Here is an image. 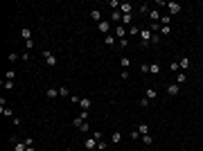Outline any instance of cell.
Instances as JSON below:
<instances>
[{"mask_svg": "<svg viewBox=\"0 0 203 151\" xmlns=\"http://www.w3.org/2000/svg\"><path fill=\"white\" fill-rule=\"evenodd\" d=\"M151 38H154V34H151V30H149V27L140 30V45H142V48H147V45L151 43Z\"/></svg>", "mask_w": 203, "mask_h": 151, "instance_id": "1", "label": "cell"}, {"mask_svg": "<svg viewBox=\"0 0 203 151\" xmlns=\"http://www.w3.org/2000/svg\"><path fill=\"white\" fill-rule=\"evenodd\" d=\"M86 120H88V111H81L77 117L72 120V126H74V129H81V126L86 124Z\"/></svg>", "mask_w": 203, "mask_h": 151, "instance_id": "2", "label": "cell"}, {"mask_svg": "<svg viewBox=\"0 0 203 151\" xmlns=\"http://www.w3.org/2000/svg\"><path fill=\"white\" fill-rule=\"evenodd\" d=\"M43 61L48 63L50 68H54L56 63H59V61H56V54H54V52H50V50H43Z\"/></svg>", "mask_w": 203, "mask_h": 151, "instance_id": "3", "label": "cell"}, {"mask_svg": "<svg viewBox=\"0 0 203 151\" xmlns=\"http://www.w3.org/2000/svg\"><path fill=\"white\" fill-rule=\"evenodd\" d=\"M181 5H178V2H174V0H169V2H167V11H169V16L172 14H181Z\"/></svg>", "mask_w": 203, "mask_h": 151, "instance_id": "4", "label": "cell"}, {"mask_svg": "<svg viewBox=\"0 0 203 151\" xmlns=\"http://www.w3.org/2000/svg\"><path fill=\"white\" fill-rule=\"evenodd\" d=\"M97 30H100L104 36H106V34H111V23L108 20H102V23H97Z\"/></svg>", "mask_w": 203, "mask_h": 151, "instance_id": "5", "label": "cell"}, {"mask_svg": "<svg viewBox=\"0 0 203 151\" xmlns=\"http://www.w3.org/2000/svg\"><path fill=\"white\" fill-rule=\"evenodd\" d=\"M178 92H181V86H178V84H169V86H167V95H169V97H176Z\"/></svg>", "mask_w": 203, "mask_h": 151, "instance_id": "6", "label": "cell"}, {"mask_svg": "<svg viewBox=\"0 0 203 151\" xmlns=\"http://www.w3.org/2000/svg\"><path fill=\"white\" fill-rule=\"evenodd\" d=\"M131 11H133L131 2H122V5H120V14H122V16H129Z\"/></svg>", "mask_w": 203, "mask_h": 151, "instance_id": "7", "label": "cell"}, {"mask_svg": "<svg viewBox=\"0 0 203 151\" xmlns=\"http://www.w3.org/2000/svg\"><path fill=\"white\" fill-rule=\"evenodd\" d=\"M160 18H162V16H160L158 9H151V11H149V20H151V23H158V25H160Z\"/></svg>", "mask_w": 203, "mask_h": 151, "instance_id": "8", "label": "cell"}, {"mask_svg": "<svg viewBox=\"0 0 203 151\" xmlns=\"http://www.w3.org/2000/svg\"><path fill=\"white\" fill-rule=\"evenodd\" d=\"M84 147L86 149H88V151H92V149H97V140H95V138H86V142H84Z\"/></svg>", "mask_w": 203, "mask_h": 151, "instance_id": "9", "label": "cell"}, {"mask_svg": "<svg viewBox=\"0 0 203 151\" xmlns=\"http://www.w3.org/2000/svg\"><path fill=\"white\" fill-rule=\"evenodd\" d=\"M115 34H118V41L126 38V27L124 25H115Z\"/></svg>", "mask_w": 203, "mask_h": 151, "instance_id": "10", "label": "cell"}, {"mask_svg": "<svg viewBox=\"0 0 203 151\" xmlns=\"http://www.w3.org/2000/svg\"><path fill=\"white\" fill-rule=\"evenodd\" d=\"M79 106H81V111H88V108L92 106V102L88 99V97H81V102H79Z\"/></svg>", "mask_w": 203, "mask_h": 151, "instance_id": "11", "label": "cell"}, {"mask_svg": "<svg viewBox=\"0 0 203 151\" xmlns=\"http://www.w3.org/2000/svg\"><path fill=\"white\" fill-rule=\"evenodd\" d=\"M104 43H106L108 48H115V45H118V41L113 38V34H106V36H104Z\"/></svg>", "mask_w": 203, "mask_h": 151, "instance_id": "12", "label": "cell"}, {"mask_svg": "<svg viewBox=\"0 0 203 151\" xmlns=\"http://www.w3.org/2000/svg\"><path fill=\"white\" fill-rule=\"evenodd\" d=\"M178 66H181V70L185 72V70H187V68H190V66H192V61H190V59H187V56H183V59H181V61H178Z\"/></svg>", "mask_w": 203, "mask_h": 151, "instance_id": "13", "label": "cell"}, {"mask_svg": "<svg viewBox=\"0 0 203 151\" xmlns=\"http://www.w3.org/2000/svg\"><path fill=\"white\" fill-rule=\"evenodd\" d=\"M90 18L95 20V23H102V20H104V18H102V11H100V9H92V11H90Z\"/></svg>", "mask_w": 203, "mask_h": 151, "instance_id": "14", "label": "cell"}, {"mask_svg": "<svg viewBox=\"0 0 203 151\" xmlns=\"http://www.w3.org/2000/svg\"><path fill=\"white\" fill-rule=\"evenodd\" d=\"M45 97H48V99H54V97H59V88H48Z\"/></svg>", "mask_w": 203, "mask_h": 151, "instance_id": "15", "label": "cell"}, {"mask_svg": "<svg viewBox=\"0 0 203 151\" xmlns=\"http://www.w3.org/2000/svg\"><path fill=\"white\" fill-rule=\"evenodd\" d=\"M20 36L25 38V41H32V30L30 27H23V32H20Z\"/></svg>", "mask_w": 203, "mask_h": 151, "instance_id": "16", "label": "cell"}, {"mask_svg": "<svg viewBox=\"0 0 203 151\" xmlns=\"http://www.w3.org/2000/svg\"><path fill=\"white\" fill-rule=\"evenodd\" d=\"M120 63H122V70H129V66H131V59H129V56H122V59H120Z\"/></svg>", "mask_w": 203, "mask_h": 151, "instance_id": "17", "label": "cell"}, {"mask_svg": "<svg viewBox=\"0 0 203 151\" xmlns=\"http://www.w3.org/2000/svg\"><path fill=\"white\" fill-rule=\"evenodd\" d=\"M185 79H187V77H185V72H183V70H181V72H176V84H178V86H183V84H185Z\"/></svg>", "mask_w": 203, "mask_h": 151, "instance_id": "18", "label": "cell"}, {"mask_svg": "<svg viewBox=\"0 0 203 151\" xmlns=\"http://www.w3.org/2000/svg\"><path fill=\"white\" fill-rule=\"evenodd\" d=\"M14 151H27V144H25V140H23V142H20V140L16 142V144H14Z\"/></svg>", "mask_w": 203, "mask_h": 151, "instance_id": "19", "label": "cell"}, {"mask_svg": "<svg viewBox=\"0 0 203 151\" xmlns=\"http://www.w3.org/2000/svg\"><path fill=\"white\" fill-rule=\"evenodd\" d=\"M156 97H158V92H156L154 88H147V99L151 102V99H156Z\"/></svg>", "mask_w": 203, "mask_h": 151, "instance_id": "20", "label": "cell"}, {"mask_svg": "<svg viewBox=\"0 0 203 151\" xmlns=\"http://www.w3.org/2000/svg\"><path fill=\"white\" fill-rule=\"evenodd\" d=\"M149 72L151 74H160V66L158 63H151V66H149Z\"/></svg>", "mask_w": 203, "mask_h": 151, "instance_id": "21", "label": "cell"}, {"mask_svg": "<svg viewBox=\"0 0 203 151\" xmlns=\"http://www.w3.org/2000/svg\"><path fill=\"white\" fill-rule=\"evenodd\" d=\"M138 131H140V135H147V133H149V124H144V122H142V124L138 126Z\"/></svg>", "mask_w": 203, "mask_h": 151, "instance_id": "22", "label": "cell"}, {"mask_svg": "<svg viewBox=\"0 0 203 151\" xmlns=\"http://www.w3.org/2000/svg\"><path fill=\"white\" fill-rule=\"evenodd\" d=\"M160 25H172V16H169V14H165V16L160 18Z\"/></svg>", "mask_w": 203, "mask_h": 151, "instance_id": "23", "label": "cell"}, {"mask_svg": "<svg viewBox=\"0 0 203 151\" xmlns=\"http://www.w3.org/2000/svg\"><path fill=\"white\" fill-rule=\"evenodd\" d=\"M169 70H172V72H181V66H178V61H172V63H169Z\"/></svg>", "mask_w": 203, "mask_h": 151, "instance_id": "24", "label": "cell"}, {"mask_svg": "<svg viewBox=\"0 0 203 151\" xmlns=\"http://www.w3.org/2000/svg\"><path fill=\"white\" fill-rule=\"evenodd\" d=\"M160 32L165 34V36H169L172 34V25H160Z\"/></svg>", "mask_w": 203, "mask_h": 151, "instance_id": "25", "label": "cell"}, {"mask_svg": "<svg viewBox=\"0 0 203 151\" xmlns=\"http://www.w3.org/2000/svg\"><path fill=\"white\" fill-rule=\"evenodd\" d=\"M129 32H131V36H140V27H136V25H131Z\"/></svg>", "mask_w": 203, "mask_h": 151, "instance_id": "26", "label": "cell"}, {"mask_svg": "<svg viewBox=\"0 0 203 151\" xmlns=\"http://www.w3.org/2000/svg\"><path fill=\"white\" fill-rule=\"evenodd\" d=\"M59 95L61 97H68V95H70V90H68L66 86H59Z\"/></svg>", "mask_w": 203, "mask_h": 151, "instance_id": "27", "label": "cell"}, {"mask_svg": "<svg viewBox=\"0 0 203 151\" xmlns=\"http://www.w3.org/2000/svg\"><path fill=\"white\" fill-rule=\"evenodd\" d=\"M111 140H113V144H120V142H122V133H113Z\"/></svg>", "mask_w": 203, "mask_h": 151, "instance_id": "28", "label": "cell"}, {"mask_svg": "<svg viewBox=\"0 0 203 151\" xmlns=\"http://www.w3.org/2000/svg\"><path fill=\"white\" fill-rule=\"evenodd\" d=\"M111 18H113V23H122V14H120V11H113Z\"/></svg>", "mask_w": 203, "mask_h": 151, "instance_id": "29", "label": "cell"}, {"mask_svg": "<svg viewBox=\"0 0 203 151\" xmlns=\"http://www.w3.org/2000/svg\"><path fill=\"white\" fill-rule=\"evenodd\" d=\"M142 142H144V144H147V147H149V144L154 142V138H151V135H149V133H147V135H142Z\"/></svg>", "mask_w": 203, "mask_h": 151, "instance_id": "30", "label": "cell"}, {"mask_svg": "<svg viewBox=\"0 0 203 151\" xmlns=\"http://www.w3.org/2000/svg\"><path fill=\"white\" fill-rule=\"evenodd\" d=\"M14 77H16V72H14V70H7V74H5V79H7V81H14Z\"/></svg>", "mask_w": 203, "mask_h": 151, "instance_id": "31", "label": "cell"}, {"mask_svg": "<svg viewBox=\"0 0 203 151\" xmlns=\"http://www.w3.org/2000/svg\"><path fill=\"white\" fill-rule=\"evenodd\" d=\"M7 59H9V61H18V59H20V54H18V52H11Z\"/></svg>", "mask_w": 203, "mask_h": 151, "instance_id": "32", "label": "cell"}, {"mask_svg": "<svg viewBox=\"0 0 203 151\" xmlns=\"http://www.w3.org/2000/svg\"><path fill=\"white\" fill-rule=\"evenodd\" d=\"M2 86H5L7 90H11V88H14V81H7V79H2Z\"/></svg>", "mask_w": 203, "mask_h": 151, "instance_id": "33", "label": "cell"}, {"mask_svg": "<svg viewBox=\"0 0 203 151\" xmlns=\"http://www.w3.org/2000/svg\"><path fill=\"white\" fill-rule=\"evenodd\" d=\"M129 23H131V14H129V16H122V25L126 27V25H129Z\"/></svg>", "mask_w": 203, "mask_h": 151, "instance_id": "34", "label": "cell"}, {"mask_svg": "<svg viewBox=\"0 0 203 151\" xmlns=\"http://www.w3.org/2000/svg\"><path fill=\"white\" fill-rule=\"evenodd\" d=\"M106 147H108V144L104 142V140H100V142H97V149H100V151H104V149H106Z\"/></svg>", "mask_w": 203, "mask_h": 151, "instance_id": "35", "label": "cell"}, {"mask_svg": "<svg viewBox=\"0 0 203 151\" xmlns=\"http://www.w3.org/2000/svg\"><path fill=\"white\" fill-rule=\"evenodd\" d=\"M118 45H120V48H126V45H129V38H122V41H118Z\"/></svg>", "mask_w": 203, "mask_h": 151, "instance_id": "36", "label": "cell"}, {"mask_svg": "<svg viewBox=\"0 0 203 151\" xmlns=\"http://www.w3.org/2000/svg\"><path fill=\"white\" fill-rule=\"evenodd\" d=\"M138 138H142L140 131H131V140H138Z\"/></svg>", "mask_w": 203, "mask_h": 151, "instance_id": "37", "label": "cell"}, {"mask_svg": "<svg viewBox=\"0 0 203 151\" xmlns=\"http://www.w3.org/2000/svg\"><path fill=\"white\" fill-rule=\"evenodd\" d=\"M2 115H5V117H11L14 113H11V108H2Z\"/></svg>", "mask_w": 203, "mask_h": 151, "instance_id": "38", "label": "cell"}, {"mask_svg": "<svg viewBox=\"0 0 203 151\" xmlns=\"http://www.w3.org/2000/svg\"><path fill=\"white\" fill-rule=\"evenodd\" d=\"M20 61H30V52H23V54H20Z\"/></svg>", "mask_w": 203, "mask_h": 151, "instance_id": "39", "label": "cell"}, {"mask_svg": "<svg viewBox=\"0 0 203 151\" xmlns=\"http://www.w3.org/2000/svg\"><path fill=\"white\" fill-rule=\"evenodd\" d=\"M149 30L156 32V30H160V25H158V23H151V25H149Z\"/></svg>", "mask_w": 203, "mask_h": 151, "instance_id": "40", "label": "cell"}, {"mask_svg": "<svg viewBox=\"0 0 203 151\" xmlns=\"http://www.w3.org/2000/svg\"><path fill=\"white\" fill-rule=\"evenodd\" d=\"M34 45H36V43H34V41H25V48H27V50H32Z\"/></svg>", "mask_w": 203, "mask_h": 151, "instance_id": "41", "label": "cell"}, {"mask_svg": "<svg viewBox=\"0 0 203 151\" xmlns=\"http://www.w3.org/2000/svg\"><path fill=\"white\" fill-rule=\"evenodd\" d=\"M70 102H72V104H79V102H81V97H77V95H72V97H70Z\"/></svg>", "mask_w": 203, "mask_h": 151, "instance_id": "42", "label": "cell"}, {"mask_svg": "<svg viewBox=\"0 0 203 151\" xmlns=\"http://www.w3.org/2000/svg\"><path fill=\"white\" fill-rule=\"evenodd\" d=\"M27 151H36V149H34V147H27Z\"/></svg>", "mask_w": 203, "mask_h": 151, "instance_id": "43", "label": "cell"}]
</instances>
